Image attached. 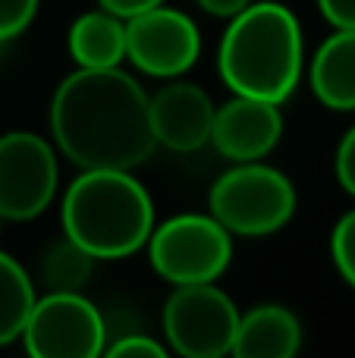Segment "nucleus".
<instances>
[{"mask_svg":"<svg viewBox=\"0 0 355 358\" xmlns=\"http://www.w3.org/2000/svg\"><path fill=\"white\" fill-rule=\"evenodd\" d=\"M50 138L13 129L0 136V217L25 223L41 217L60 189V161Z\"/></svg>","mask_w":355,"mask_h":358,"instance_id":"obj_8","label":"nucleus"},{"mask_svg":"<svg viewBox=\"0 0 355 358\" xmlns=\"http://www.w3.org/2000/svg\"><path fill=\"white\" fill-rule=\"evenodd\" d=\"M331 258L343 283L355 289V208L346 210L331 229Z\"/></svg>","mask_w":355,"mask_h":358,"instance_id":"obj_17","label":"nucleus"},{"mask_svg":"<svg viewBox=\"0 0 355 358\" xmlns=\"http://www.w3.org/2000/svg\"><path fill=\"white\" fill-rule=\"evenodd\" d=\"M104 355H110V358H167L170 349L148 334H123L119 340L107 343Z\"/></svg>","mask_w":355,"mask_h":358,"instance_id":"obj_19","label":"nucleus"},{"mask_svg":"<svg viewBox=\"0 0 355 358\" xmlns=\"http://www.w3.org/2000/svg\"><path fill=\"white\" fill-rule=\"evenodd\" d=\"M283 138V113L280 104L245 94H233L226 104L214 110L211 145L230 164L264 161Z\"/></svg>","mask_w":355,"mask_h":358,"instance_id":"obj_11","label":"nucleus"},{"mask_svg":"<svg viewBox=\"0 0 355 358\" xmlns=\"http://www.w3.org/2000/svg\"><path fill=\"white\" fill-rule=\"evenodd\" d=\"M41 0H0V44L19 38L31 22Z\"/></svg>","mask_w":355,"mask_h":358,"instance_id":"obj_18","label":"nucleus"},{"mask_svg":"<svg viewBox=\"0 0 355 358\" xmlns=\"http://www.w3.org/2000/svg\"><path fill=\"white\" fill-rule=\"evenodd\" d=\"M217 73L233 94L287 104L305 76V38L296 13L277 0H252L226 19Z\"/></svg>","mask_w":355,"mask_h":358,"instance_id":"obj_2","label":"nucleus"},{"mask_svg":"<svg viewBox=\"0 0 355 358\" xmlns=\"http://www.w3.org/2000/svg\"><path fill=\"white\" fill-rule=\"evenodd\" d=\"M318 10L331 29H355V0H318Z\"/></svg>","mask_w":355,"mask_h":358,"instance_id":"obj_21","label":"nucleus"},{"mask_svg":"<svg viewBox=\"0 0 355 358\" xmlns=\"http://www.w3.org/2000/svg\"><path fill=\"white\" fill-rule=\"evenodd\" d=\"M35 299L38 289L29 271L13 255L0 252V346H10L19 340Z\"/></svg>","mask_w":355,"mask_h":358,"instance_id":"obj_15","label":"nucleus"},{"mask_svg":"<svg viewBox=\"0 0 355 358\" xmlns=\"http://www.w3.org/2000/svg\"><path fill=\"white\" fill-rule=\"evenodd\" d=\"M164 3V0H98V6H104V10L117 13L119 19H129V16H138V13L151 10V6Z\"/></svg>","mask_w":355,"mask_h":358,"instance_id":"obj_22","label":"nucleus"},{"mask_svg":"<svg viewBox=\"0 0 355 358\" xmlns=\"http://www.w3.org/2000/svg\"><path fill=\"white\" fill-rule=\"evenodd\" d=\"M201 31L176 6H151L126 19V60L151 79H180L198 63Z\"/></svg>","mask_w":355,"mask_h":358,"instance_id":"obj_9","label":"nucleus"},{"mask_svg":"<svg viewBox=\"0 0 355 358\" xmlns=\"http://www.w3.org/2000/svg\"><path fill=\"white\" fill-rule=\"evenodd\" d=\"M3 223H6V220H3V217H0V229H3Z\"/></svg>","mask_w":355,"mask_h":358,"instance_id":"obj_24","label":"nucleus"},{"mask_svg":"<svg viewBox=\"0 0 355 358\" xmlns=\"http://www.w3.org/2000/svg\"><path fill=\"white\" fill-rule=\"evenodd\" d=\"M302 349V321L293 308L277 302L255 305L252 311H239L236 340L233 352L236 358H293Z\"/></svg>","mask_w":355,"mask_h":358,"instance_id":"obj_13","label":"nucleus"},{"mask_svg":"<svg viewBox=\"0 0 355 358\" xmlns=\"http://www.w3.org/2000/svg\"><path fill=\"white\" fill-rule=\"evenodd\" d=\"M145 252L151 271L170 286L217 283L233 264V236L211 214H176L154 223Z\"/></svg>","mask_w":355,"mask_h":358,"instance_id":"obj_5","label":"nucleus"},{"mask_svg":"<svg viewBox=\"0 0 355 358\" xmlns=\"http://www.w3.org/2000/svg\"><path fill=\"white\" fill-rule=\"evenodd\" d=\"M217 104L195 82L164 79L154 94H148V120L154 142L176 155H195L211 145V126Z\"/></svg>","mask_w":355,"mask_h":358,"instance_id":"obj_10","label":"nucleus"},{"mask_svg":"<svg viewBox=\"0 0 355 358\" xmlns=\"http://www.w3.org/2000/svg\"><path fill=\"white\" fill-rule=\"evenodd\" d=\"M66 50L73 57L75 66L85 69H107V66H123L126 60V19L117 13L104 10H88L73 19L66 31Z\"/></svg>","mask_w":355,"mask_h":358,"instance_id":"obj_14","label":"nucleus"},{"mask_svg":"<svg viewBox=\"0 0 355 358\" xmlns=\"http://www.w3.org/2000/svg\"><path fill=\"white\" fill-rule=\"evenodd\" d=\"M60 223L94 261H119L145 248L154 201L132 170H82L63 192Z\"/></svg>","mask_w":355,"mask_h":358,"instance_id":"obj_3","label":"nucleus"},{"mask_svg":"<svg viewBox=\"0 0 355 358\" xmlns=\"http://www.w3.org/2000/svg\"><path fill=\"white\" fill-rule=\"evenodd\" d=\"M333 173H337L340 189L355 198V126H349L340 138L337 155H333Z\"/></svg>","mask_w":355,"mask_h":358,"instance_id":"obj_20","label":"nucleus"},{"mask_svg":"<svg viewBox=\"0 0 355 358\" xmlns=\"http://www.w3.org/2000/svg\"><path fill=\"white\" fill-rule=\"evenodd\" d=\"M19 340L35 358H98L107 346V324L85 292L48 289L35 299Z\"/></svg>","mask_w":355,"mask_h":358,"instance_id":"obj_7","label":"nucleus"},{"mask_svg":"<svg viewBox=\"0 0 355 358\" xmlns=\"http://www.w3.org/2000/svg\"><path fill=\"white\" fill-rule=\"evenodd\" d=\"M308 88L327 110H355V29H333L308 60Z\"/></svg>","mask_w":355,"mask_h":358,"instance_id":"obj_12","label":"nucleus"},{"mask_svg":"<svg viewBox=\"0 0 355 358\" xmlns=\"http://www.w3.org/2000/svg\"><path fill=\"white\" fill-rule=\"evenodd\" d=\"M164 340L182 358H224L233 352L239 308L217 283L173 286L164 302Z\"/></svg>","mask_w":355,"mask_h":358,"instance_id":"obj_6","label":"nucleus"},{"mask_svg":"<svg viewBox=\"0 0 355 358\" xmlns=\"http://www.w3.org/2000/svg\"><path fill=\"white\" fill-rule=\"evenodd\" d=\"M57 155L79 170H136L154 155L148 92L123 66H75L48 107Z\"/></svg>","mask_w":355,"mask_h":358,"instance_id":"obj_1","label":"nucleus"},{"mask_svg":"<svg viewBox=\"0 0 355 358\" xmlns=\"http://www.w3.org/2000/svg\"><path fill=\"white\" fill-rule=\"evenodd\" d=\"M195 3H198L201 10L208 13V16L230 19V16H236L239 10H245V6H249L252 0H195Z\"/></svg>","mask_w":355,"mask_h":358,"instance_id":"obj_23","label":"nucleus"},{"mask_svg":"<svg viewBox=\"0 0 355 358\" xmlns=\"http://www.w3.org/2000/svg\"><path fill=\"white\" fill-rule=\"evenodd\" d=\"M296 204L299 198L293 179L264 161L233 164L208 192V214L233 239H264L280 233L293 220Z\"/></svg>","mask_w":355,"mask_h":358,"instance_id":"obj_4","label":"nucleus"},{"mask_svg":"<svg viewBox=\"0 0 355 358\" xmlns=\"http://www.w3.org/2000/svg\"><path fill=\"white\" fill-rule=\"evenodd\" d=\"M94 273V258L69 236L57 239L41 255V283L54 292H82Z\"/></svg>","mask_w":355,"mask_h":358,"instance_id":"obj_16","label":"nucleus"}]
</instances>
